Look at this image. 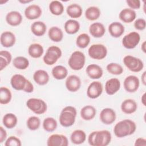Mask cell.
Returning <instances> with one entry per match:
<instances>
[{
  "mask_svg": "<svg viewBox=\"0 0 146 146\" xmlns=\"http://www.w3.org/2000/svg\"><path fill=\"white\" fill-rule=\"evenodd\" d=\"M136 130V124L132 120L124 119L117 123L113 128L115 135L119 138L131 135Z\"/></svg>",
  "mask_w": 146,
  "mask_h": 146,
  "instance_id": "6da1fadb",
  "label": "cell"
},
{
  "mask_svg": "<svg viewBox=\"0 0 146 146\" xmlns=\"http://www.w3.org/2000/svg\"><path fill=\"white\" fill-rule=\"evenodd\" d=\"M111 132L106 129L93 131L88 137V144L91 146H107L111 141Z\"/></svg>",
  "mask_w": 146,
  "mask_h": 146,
  "instance_id": "7a4b0ae2",
  "label": "cell"
},
{
  "mask_svg": "<svg viewBox=\"0 0 146 146\" xmlns=\"http://www.w3.org/2000/svg\"><path fill=\"white\" fill-rule=\"evenodd\" d=\"M77 115L76 109L71 106L63 108L59 115V123L63 127H69L74 125Z\"/></svg>",
  "mask_w": 146,
  "mask_h": 146,
  "instance_id": "3957f363",
  "label": "cell"
},
{
  "mask_svg": "<svg viewBox=\"0 0 146 146\" xmlns=\"http://www.w3.org/2000/svg\"><path fill=\"white\" fill-rule=\"evenodd\" d=\"M86 63V56L83 52L80 51H75L70 55L68 64L73 70L79 71L82 70Z\"/></svg>",
  "mask_w": 146,
  "mask_h": 146,
  "instance_id": "277c9868",
  "label": "cell"
},
{
  "mask_svg": "<svg viewBox=\"0 0 146 146\" xmlns=\"http://www.w3.org/2000/svg\"><path fill=\"white\" fill-rule=\"evenodd\" d=\"M62 52L61 49L56 46H50L44 55L43 60L44 63L48 66L55 64L62 56Z\"/></svg>",
  "mask_w": 146,
  "mask_h": 146,
  "instance_id": "5b68a950",
  "label": "cell"
},
{
  "mask_svg": "<svg viewBox=\"0 0 146 146\" xmlns=\"http://www.w3.org/2000/svg\"><path fill=\"white\" fill-rule=\"evenodd\" d=\"M27 107L37 115H42L45 113L47 109L46 103L39 98H30L26 102Z\"/></svg>",
  "mask_w": 146,
  "mask_h": 146,
  "instance_id": "8992f818",
  "label": "cell"
},
{
  "mask_svg": "<svg viewBox=\"0 0 146 146\" xmlns=\"http://www.w3.org/2000/svg\"><path fill=\"white\" fill-rule=\"evenodd\" d=\"M123 63L125 67L131 71L138 72L141 71L144 68L143 62L138 58L132 55H126L123 59Z\"/></svg>",
  "mask_w": 146,
  "mask_h": 146,
  "instance_id": "52a82bcc",
  "label": "cell"
},
{
  "mask_svg": "<svg viewBox=\"0 0 146 146\" xmlns=\"http://www.w3.org/2000/svg\"><path fill=\"white\" fill-rule=\"evenodd\" d=\"M88 54L93 59L102 60L107 55V48L104 44H94L89 47Z\"/></svg>",
  "mask_w": 146,
  "mask_h": 146,
  "instance_id": "ba28073f",
  "label": "cell"
},
{
  "mask_svg": "<svg viewBox=\"0 0 146 146\" xmlns=\"http://www.w3.org/2000/svg\"><path fill=\"white\" fill-rule=\"evenodd\" d=\"M140 41V35L136 31L130 32L125 35L122 39L123 46L127 49L135 48Z\"/></svg>",
  "mask_w": 146,
  "mask_h": 146,
  "instance_id": "9c48e42d",
  "label": "cell"
},
{
  "mask_svg": "<svg viewBox=\"0 0 146 146\" xmlns=\"http://www.w3.org/2000/svg\"><path fill=\"white\" fill-rule=\"evenodd\" d=\"M123 86L125 90L129 93H133L137 91L140 86L139 79L135 75L127 76L123 82Z\"/></svg>",
  "mask_w": 146,
  "mask_h": 146,
  "instance_id": "30bf717a",
  "label": "cell"
},
{
  "mask_svg": "<svg viewBox=\"0 0 146 146\" xmlns=\"http://www.w3.org/2000/svg\"><path fill=\"white\" fill-rule=\"evenodd\" d=\"M103 87L102 83L99 81L91 82L87 87V95L90 99H96L102 94Z\"/></svg>",
  "mask_w": 146,
  "mask_h": 146,
  "instance_id": "8fae6325",
  "label": "cell"
},
{
  "mask_svg": "<svg viewBox=\"0 0 146 146\" xmlns=\"http://www.w3.org/2000/svg\"><path fill=\"white\" fill-rule=\"evenodd\" d=\"M99 118L100 121L104 124H112L116 120V112L112 108H103L100 112Z\"/></svg>",
  "mask_w": 146,
  "mask_h": 146,
  "instance_id": "7c38bea8",
  "label": "cell"
},
{
  "mask_svg": "<svg viewBox=\"0 0 146 146\" xmlns=\"http://www.w3.org/2000/svg\"><path fill=\"white\" fill-rule=\"evenodd\" d=\"M48 146H67L68 140L67 137L62 134H52L50 135L47 140Z\"/></svg>",
  "mask_w": 146,
  "mask_h": 146,
  "instance_id": "4fadbf2b",
  "label": "cell"
},
{
  "mask_svg": "<svg viewBox=\"0 0 146 146\" xmlns=\"http://www.w3.org/2000/svg\"><path fill=\"white\" fill-rule=\"evenodd\" d=\"M82 85L80 78L76 75H71L68 76L65 82V86L67 90L71 92L78 91Z\"/></svg>",
  "mask_w": 146,
  "mask_h": 146,
  "instance_id": "5bb4252c",
  "label": "cell"
},
{
  "mask_svg": "<svg viewBox=\"0 0 146 146\" xmlns=\"http://www.w3.org/2000/svg\"><path fill=\"white\" fill-rule=\"evenodd\" d=\"M25 16L29 20H34L39 18L42 14L41 7L35 4L30 5L25 10Z\"/></svg>",
  "mask_w": 146,
  "mask_h": 146,
  "instance_id": "9a60e30c",
  "label": "cell"
},
{
  "mask_svg": "<svg viewBox=\"0 0 146 146\" xmlns=\"http://www.w3.org/2000/svg\"><path fill=\"white\" fill-rule=\"evenodd\" d=\"M28 79L21 74H14L10 79L11 87L17 91H23Z\"/></svg>",
  "mask_w": 146,
  "mask_h": 146,
  "instance_id": "2e32d148",
  "label": "cell"
},
{
  "mask_svg": "<svg viewBox=\"0 0 146 146\" xmlns=\"http://www.w3.org/2000/svg\"><path fill=\"white\" fill-rule=\"evenodd\" d=\"M121 83L119 79L113 78L107 80L105 84V91L108 95H113L120 88Z\"/></svg>",
  "mask_w": 146,
  "mask_h": 146,
  "instance_id": "e0dca14e",
  "label": "cell"
},
{
  "mask_svg": "<svg viewBox=\"0 0 146 146\" xmlns=\"http://www.w3.org/2000/svg\"><path fill=\"white\" fill-rule=\"evenodd\" d=\"M16 42V38L14 33L9 31L3 32L0 37V42L1 45L6 48H9L13 46Z\"/></svg>",
  "mask_w": 146,
  "mask_h": 146,
  "instance_id": "ac0fdd59",
  "label": "cell"
},
{
  "mask_svg": "<svg viewBox=\"0 0 146 146\" xmlns=\"http://www.w3.org/2000/svg\"><path fill=\"white\" fill-rule=\"evenodd\" d=\"M86 72L88 77L92 79H99L102 77L103 74L102 67L96 64H89L86 69Z\"/></svg>",
  "mask_w": 146,
  "mask_h": 146,
  "instance_id": "d6986e66",
  "label": "cell"
},
{
  "mask_svg": "<svg viewBox=\"0 0 146 146\" xmlns=\"http://www.w3.org/2000/svg\"><path fill=\"white\" fill-rule=\"evenodd\" d=\"M125 31V27L122 23L119 22H113L108 26V32L111 36L119 38Z\"/></svg>",
  "mask_w": 146,
  "mask_h": 146,
  "instance_id": "ffe728a7",
  "label": "cell"
},
{
  "mask_svg": "<svg viewBox=\"0 0 146 146\" xmlns=\"http://www.w3.org/2000/svg\"><path fill=\"white\" fill-rule=\"evenodd\" d=\"M22 16L17 11H11L6 15V21L11 26H19L22 22Z\"/></svg>",
  "mask_w": 146,
  "mask_h": 146,
  "instance_id": "44dd1931",
  "label": "cell"
},
{
  "mask_svg": "<svg viewBox=\"0 0 146 146\" xmlns=\"http://www.w3.org/2000/svg\"><path fill=\"white\" fill-rule=\"evenodd\" d=\"M89 32L93 37L99 38L105 34L106 28L103 23L97 22L90 26Z\"/></svg>",
  "mask_w": 146,
  "mask_h": 146,
  "instance_id": "7402d4cb",
  "label": "cell"
},
{
  "mask_svg": "<svg viewBox=\"0 0 146 146\" xmlns=\"http://www.w3.org/2000/svg\"><path fill=\"white\" fill-rule=\"evenodd\" d=\"M34 82L40 86H44L48 83L50 76L48 72L44 70H38L33 74Z\"/></svg>",
  "mask_w": 146,
  "mask_h": 146,
  "instance_id": "603a6c76",
  "label": "cell"
},
{
  "mask_svg": "<svg viewBox=\"0 0 146 146\" xmlns=\"http://www.w3.org/2000/svg\"><path fill=\"white\" fill-rule=\"evenodd\" d=\"M120 108L123 113L125 114H132L136 111L137 104L133 99H127L123 101L120 106Z\"/></svg>",
  "mask_w": 146,
  "mask_h": 146,
  "instance_id": "cb8c5ba5",
  "label": "cell"
},
{
  "mask_svg": "<svg viewBox=\"0 0 146 146\" xmlns=\"http://www.w3.org/2000/svg\"><path fill=\"white\" fill-rule=\"evenodd\" d=\"M119 19L123 22L129 23L134 21L136 18V13L135 10L129 8L123 9L119 13Z\"/></svg>",
  "mask_w": 146,
  "mask_h": 146,
  "instance_id": "d4e9b609",
  "label": "cell"
},
{
  "mask_svg": "<svg viewBox=\"0 0 146 146\" xmlns=\"http://www.w3.org/2000/svg\"><path fill=\"white\" fill-rule=\"evenodd\" d=\"M96 114V110L95 108L91 105H87L84 106L80 111L81 117L86 121L93 119Z\"/></svg>",
  "mask_w": 146,
  "mask_h": 146,
  "instance_id": "484cf974",
  "label": "cell"
},
{
  "mask_svg": "<svg viewBox=\"0 0 146 146\" xmlns=\"http://www.w3.org/2000/svg\"><path fill=\"white\" fill-rule=\"evenodd\" d=\"M30 29L34 35L36 36H41L46 33L47 26L42 21H36L32 23Z\"/></svg>",
  "mask_w": 146,
  "mask_h": 146,
  "instance_id": "4316f807",
  "label": "cell"
},
{
  "mask_svg": "<svg viewBox=\"0 0 146 146\" xmlns=\"http://www.w3.org/2000/svg\"><path fill=\"white\" fill-rule=\"evenodd\" d=\"M80 23L76 20L70 19L67 20L64 25L65 32L70 35L76 34L80 29Z\"/></svg>",
  "mask_w": 146,
  "mask_h": 146,
  "instance_id": "83f0119b",
  "label": "cell"
},
{
  "mask_svg": "<svg viewBox=\"0 0 146 146\" xmlns=\"http://www.w3.org/2000/svg\"><path fill=\"white\" fill-rule=\"evenodd\" d=\"M70 140L74 144H82L86 140V132L82 129H76L71 133Z\"/></svg>",
  "mask_w": 146,
  "mask_h": 146,
  "instance_id": "f1b7e54d",
  "label": "cell"
},
{
  "mask_svg": "<svg viewBox=\"0 0 146 146\" xmlns=\"http://www.w3.org/2000/svg\"><path fill=\"white\" fill-rule=\"evenodd\" d=\"M66 13L71 18H78L82 16L83 9L81 6L79 4L72 3L67 6Z\"/></svg>",
  "mask_w": 146,
  "mask_h": 146,
  "instance_id": "f546056e",
  "label": "cell"
},
{
  "mask_svg": "<svg viewBox=\"0 0 146 146\" xmlns=\"http://www.w3.org/2000/svg\"><path fill=\"white\" fill-rule=\"evenodd\" d=\"M48 36L51 40L54 42H59L63 38V33L59 27L52 26L48 30Z\"/></svg>",
  "mask_w": 146,
  "mask_h": 146,
  "instance_id": "4dcf8cb0",
  "label": "cell"
},
{
  "mask_svg": "<svg viewBox=\"0 0 146 146\" xmlns=\"http://www.w3.org/2000/svg\"><path fill=\"white\" fill-rule=\"evenodd\" d=\"M2 123L5 127L8 129H12L17 125L18 118L15 114L13 113H7L3 116Z\"/></svg>",
  "mask_w": 146,
  "mask_h": 146,
  "instance_id": "1f68e13d",
  "label": "cell"
},
{
  "mask_svg": "<svg viewBox=\"0 0 146 146\" xmlns=\"http://www.w3.org/2000/svg\"><path fill=\"white\" fill-rule=\"evenodd\" d=\"M43 52L44 48L39 43H33L29 46L28 54L33 58H39L41 57Z\"/></svg>",
  "mask_w": 146,
  "mask_h": 146,
  "instance_id": "d6a6232c",
  "label": "cell"
},
{
  "mask_svg": "<svg viewBox=\"0 0 146 146\" xmlns=\"http://www.w3.org/2000/svg\"><path fill=\"white\" fill-rule=\"evenodd\" d=\"M52 76L56 80H62L67 78L68 70L67 68L62 65H57L53 67L51 71Z\"/></svg>",
  "mask_w": 146,
  "mask_h": 146,
  "instance_id": "836d02e7",
  "label": "cell"
},
{
  "mask_svg": "<svg viewBox=\"0 0 146 146\" xmlns=\"http://www.w3.org/2000/svg\"><path fill=\"white\" fill-rule=\"evenodd\" d=\"M86 18L89 21H96L98 19L101 14L100 10L96 6H90L85 11Z\"/></svg>",
  "mask_w": 146,
  "mask_h": 146,
  "instance_id": "e575fe53",
  "label": "cell"
},
{
  "mask_svg": "<svg viewBox=\"0 0 146 146\" xmlns=\"http://www.w3.org/2000/svg\"><path fill=\"white\" fill-rule=\"evenodd\" d=\"M29 60L25 56H18L13 60V66L18 70H26L29 66Z\"/></svg>",
  "mask_w": 146,
  "mask_h": 146,
  "instance_id": "d590c367",
  "label": "cell"
},
{
  "mask_svg": "<svg viewBox=\"0 0 146 146\" xmlns=\"http://www.w3.org/2000/svg\"><path fill=\"white\" fill-rule=\"evenodd\" d=\"M48 8L51 13L56 16L60 15L64 11V6L59 1H51L49 4Z\"/></svg>",
  "mask_w": 146,
  "mask_h": 146,
  "instance_id": "8d00e7d4",
  "label": "cell"
},
{
  "mask_svg": "<svg viewBox=\"0 0 146 146\" xmlns=\"http://www.w3.org/2000/svg\"><path fill=\"white\" fill-rule=\"evenodd\" d=\"M12 55L11 53L6 50L0 51V71L5 68L11 62Z\"/></svg>",
  "mask_w": 146,
  "mask_h": 146,
  "instance_id": "74e56055",
  "label": "cell"
},
{
  "mask_svg": "<svg viewBox=\"0 0 146 146\" xmlns=\"http://www.w3.org/2000/svg\"><path fill=\"white\" fill-rule=\"evenodd\" d=\"M42 126L44 131L48 132H52L56 129L58 123L54 117H47L43 120Z\"/></svg>",
  "mask_w": 146,
  "mask_h": 146,
  "instance_id": "f35d334b",
  "label": "cell"
},
{
  "mask_svg": "<svg viewBox=\"0 0 146 146\" xmlns=\"http://www.w3.org/2000/svg\"><path fill=\"white\" fill-rule=\"evenodd\" d=\"M12 99L11 91L6 87L0 88V103L1 104H7L10 102Z\"/></svg>",
  "mask_w": 146,
  "mask_h": 146,
  "instance_id": "ab89813d",
  "label": "cell"
},
{
  "mask_svg": "<svg viewBox=\"0 0 146 146\" xmlns=\"http://www.w3.org/2000/svg\"><path fill=\"white\" fill-rule=\"evenodd\" d=\"M90 36L86 33L79 34L76 39V46L80 48H85L90 43Z\"/></svg>",
  "mask_w": 146,
  "mask_h": 146,
  "instance_id": "60d3db41",
  "label": "cell"
},
{
  "mask_svg": "<svg viewBox=\"0 0 146 146\" xmlns=\"http://www.w3.org/2000/svg\"><path fill=\"white\" fill-rule=\"evenodd\" d=\"M106 69L110 74L114 75H121L124 71V69L120 64L114 62L108 64Z\"/></svg>",
  "mask_w": 146,
  "mask_h": 146,
  "instance_id": "b9f144b4",
  "label": "cell"
},
{
  "mask_svg": "<svg viewBox=\"0 0 146 146\" xmlns=\"http://www.w3.org/2000/svg\"><path fill=\"white\" fill-rule=\"evenodd\" d=\"M26 125L28 129L31 131H36L39 129L40 125V119L35 116L29 117L26 121Z\"/></svg>",
  "mask_w": 146,
  "mask_h": 146,
  "instance_id": "7bdbcfd3",
  "label": "cell"
},
{
  "mask_svg": "<svg viewBox=\"0 0 146 146\" xmlns=\"http://www.w3.org/2000/svg\"><path fill=\"white\" fill-rule=\"evenodd\" d=\"M5 146H21L22 142L21 140L15 136H10L6 140L5 142Z\"/></svg>",
  "mask_w": 146,
  "mask_h": 146,
  "instance_id": "ee69618b",
  "label": "cell"
},
{
  "mask_svg": "<svg viewBox=\"0 0 146 146\" xmlns=\"http://www.w3.org/2000/svg\"><path fill=\"white\" fill-rule=\"evenodd\" d=\"M134 27L136 30H143L146 27V21L143 18H138L134 22Z\"/></svg>",
  "mask_w": 146,
  "mask_h": 146,
  "instance_id": "f6af8a7d",
  "label": "cell"
},
{
  "mask_svg": "<svg viewBox=\"0 0 146 146\" xmlns=\"http://www.w3.org/2000/svg\"><path fill=\"white\" fill-rule=\"evenodd\" d=\"M126 3L129 9L133 10L139 9L141 6V2L139 0H127Z\"/></svg>",
  "mask_w": 146,
  "mask_h": 146,
  "instance_id": "bcb514c9",
  "label": "cell"
},
{
  "mask_svg": "<svg viewBox=\"0 0 146 146\" xmlns=\"http://www.w3.org/2000/svg\"><path fill=\"white\" fill-rule=\"evenodd\" d=\"M34 89V86H33V83L29 80H27L26 86L23 91L27 92V93H31L33 92Z\"/></svg>",
  "mask_w": 146,
  "mask_h": 146,
  "instance_id": "7dc6e473",
  "label": "cell"
},
{
  "mask_svg": "<svg viewBox=\"0 0 146 146\" xmlns=\"http://www.w3.org/2000/svg\"><path fill=\"white\" fill-rule=\"evenodd\" d=\"M7 139V132L5 128L2 127H0V143H2Z\"/></svg>",
  "mask_w": 146,
  "mask_h": 146,
  "instance_id": "c3c4849f",
  "label": "cell"
},
{
  "mask_svg": "<svg viewBox=\"0 0 146 146\" xmlns=\"http://www.w3.org/2000/svg\"><path fill=\"white\" fill-rule=\"evenodd\" d=\"M135 146H145L146 139L143 137H139L136 139L134 144Z\"/></svg>",
  "mask_w": 146,
  "mask_h": 146,
  "instance_id": "681fc988",
  "label": "cell"
},
{
  "mask_svg": "<svg viewBox=\"0 0 146 146\" xmlns=\"http://www.w3.org/2000/svg\"><path fill=\"white\" fill-rule=\"evenodd\" d=\"M141 82L145 86L146 85V71H144L143 73L141 75Z\"/></svg>",
  "mask_w": 146,
  "mask_h": 146,
  "instance_id": "f907efd6",
  "label": "cell"
},
{
  "mask_svg": "<svg viewBox=\"0 0 146 146\" xmlns=\"http://www.w3.org/2000/svg\"><path fill=\"white\" fill-rule=\"evenodd\" d=\"M141 49L143 51V52L144 53L146 52V42L144 41L143 42V43L141 44Z\"/></svg>",
  "mask_w": 146,
  "mask_h": 146,
  "instance_id": "816d5d0a",
  "label": "cell"
},
{
  "mask_svg": "<svg viewBox=\"0 0 146 146\" xmlns=\"http://www.w3.org/2000/svg\"><path fill=\"white\" fill-rule=\"evenodd\" d=\"M141 103L142 104H143V106H145V93H144L143 94V95L141 96Z\"/></svg>",
  "mask_w": 146,
  "mask_h": 146,
  "instance_id": "f5cc1de1",
  "label": "cell"
},
{
  "mask_svg": "<svg viewBox=\"0 0 146 146\" xmlns=\"http://www.w3.org/2000/svg\"><path fill=\"white\" fill-rule=\"evenodd\" d=\"M33 1H25V0H23V1H19V2L21 3H23V4H26V3H30L31 2H32Z\"/></svg>",
  "mask_w": 146,
  "mask_h": 146,
  "instance_id": "db71d44e",
  "label": "cell"
}]
</instances>
